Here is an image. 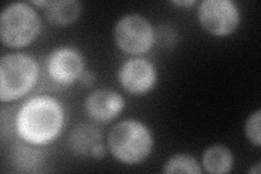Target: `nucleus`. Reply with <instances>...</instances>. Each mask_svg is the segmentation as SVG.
<instances>
[{
	"instance_id": "f257e3e1",
	"label": "nucleus",
	"mask_w": 261,
	"mask_h": 174,
	"mask_svg": "<svg viewBox=\"0 0 261 174\" xmlns=\"http://www.w3.org/2000/svg\"><path fill=\"white\" fill-rule=\"evenodd\" d=\"M62 106L53 97L31 98L16 114L15 129L20 137L33 145H44L54 140L63 127Z\"/></svg>"
},
{
	"instance_id": "f03ea898",
	"label": "nucleus",
	"mask_w": 261,
	"mask_h": 174,
	"mask_svg": "<svg viewBox=\"0 0 261 174\" xmlns=\"http://www.w3.org/2000/svg\"><path fill=\"white\" fill-rule=\"evenodd\" d=\"M108 148L117 160L126 163H140L149 157L153 139L149 129L137 120L117 123L108 134Z\"/></svg>"
},
{
	"instance_id": "7ed1b4c3",
	"label": "nucleus",
	"mask_w": 261,
	"mask_h": 174,
	"mask_svg": "<svg viewBox=\"0 0 261 174\" xmlns=\"http://www.w3.org/2000/svg\"><path fill=\"white\" fill-rule=\"evenodd\" d=\"M38 78V65L32 57L10 54L0 60V99L16 101L34 87Z\"/></svg>"
},
{
	"instance_id": "20e7f679",
	"label": "nucleus",
	"mask_w": 261,
	"mask_h": 174,
	"mask_svg": "<svg viewBox=\"0 0 261 174\" xmlns=\"http://www.w3.org/2000/svg\"><path fill=\"white\" fill-rule=\"evenodd\" d=\"M39 31V16L25 3L9 5L0 16V37L6 46L25 47L37 37Z\"/></svg>"
},
{
	"instance_id": "39448f33",
	"label": "nucleus",
	"mask_w": 261,
	"mask_h": 174,
	"mask_svg": "<svg viewBox=\"0 0 261 174\" xmlns=\"http://www.w3.org/2000/svg\"><path fill=\"white\" fill-rule=\"evenodd\" d=\"M114 40L118 47L130 55H141L149 51L154 41L150 22L140 14H127L114 27Z\"/></svg>"
},
{
	"instance_id": "423d86ee",
	"label": "nucleus",
	"mask_w": 261,
	"mask_h": 174,
	"mask_svg": "<svg viewBox=\"0 0 261 174\" xmlns=\"http://www.w3.org/2000/svg\"><path fill=\"white\" fill-rule=\"evenodd\" d=\"M197 15L201 27L210 34L227 36L240 24L239 8L231 0H203Z\"/></svg>"
},
{
	"instance_id": "0eeeda50",
	"label": "nucleus",
	"mask_w": 261,
	"mask_h": 174,
	"mask_svg": "<svg viewBox=\"0 0 261 174\" xmlns=\"http://www.w3.org/2000/svg\"><path fill=\"white\" fill-rule=\"evenodd\" d=\"M84 70V59L77 49L61 47L48 57L47 71L50 79L60 85H70L80 80Z\"/></svg>"
},
{
	"instance_id": "6e6552de",
	"label": "nucleus",
	"mask_w": 261,
	"mask_h": 174,
	"mask_svg": "<svg viewBox=\"0 0 261 174\" xmlns=\"http://www.w3.org/2000/svg\"><path fill=\"white\" fill-rule=\"evenodd\" d=\"M120 84L130 94H145L154 86L157 72L153 64L146 59L127 60L119 70Z\"/></svg>"
},
{
	"instance_id": "1a4fd4ad",
	"label": "nucleus",
	"mask_w": 261,
	"mask_h": 174,
	"mask_svg": "<svg viewBox=\"0 0 261 174\" xmlns=\"http://www.w3.org/2000/svg\"><path fill=\"white\" fill-rule=\"evenodd\" d=\"M124 107V99L110 89H98L85 101V110L93 120L107 123L118 117Z\"/></svg>"
},
{
	"instance_id": "9d476101",
	"label": "nucleus",
	"mask_w": 261,
	"mask_h": 174,
	"mask_svg": "<svg viewBox=\"0 0 261 174\" xmlns=\"http://www.w3.org/2000/svg\"><path fill=\"white\" fill-rule=\"evenodd\" d=\"M100 143V131L89 124H80L72 130L69 135L71 151L82 157H92L93 151Z\"/></svg>"
},
{
	"instance_id": "9b49d317",
	"label": "nucleus",
	"mask_w": 261,
	"mask_h": 174,
	"mask_svg": "<svg viewBox=\"0 0 261 174\" xmlns=\"http://www.w3.org/2000/svg\"><path fill=\"white\" fill-rule=\"evenodd\" d=\"M82 11V4L75 0H53L45 8L48 22L55 27H67L76 21Z\"/></svg>"
},
{
	"instance_id": "f8f14e48",
	"label": "nucleus",
	"mask_w": 261,
	"mask_h": 174,
	"mask_svg": "<svg viewBox=\"0 0 261 174\" xmlns=\"http://www.w3.org/2000/svg\"><path fill=\"white\" fill-rule=\"evenodd\" d=\"M233 155L224 145L208 147L202 155V165L208 173L224 174L233 167Z\"/></svg>"
},
{
	"instance_id": "ddd939ff",
	"label": "nucleus",
	"mask_w": 261,
	"mask_h": 174,
	"mask_svg": "<svg viewBox=\"0 0 261 174\" xmlns=\"http://www.w3.org/2000/svg\"><path fill=\"white\" fill-rule=\"evenodd\" d=\"M163 172L167 174L171 173H201V168L199 162L196 160L193 156L179 154L175 155L166 162Z\"/></svg>"
},
{
	"instance_id": "4468645a",
	"label": "nucleus",
	"mask_w": 261,
	"mask_h": 174,
	"mask_svg": "<svg viewBox=\"0 0 261 174\" xmlns=\"http://www.w3.org/2000/svg\"><path fill=\"white\" fill-rule=\"evenodd\" d=\"M260 119H261V110H257L256 112L251 113L249 118L246 121V126H245V132L250 142L256 145H261V138H260Z\"/></svg>"
},
{
	"instance_id": "2eb2a0df",
	"label": "nucleus",
	"mask_w": 261,
	"mask_h": 174,
	"mask_svg": "<svg viewBox=\"0 0 261 174\" xmlns=\"http://www.w3.org/2000/svg\"><path fill=\"white\" fill-rule=\"evenodd\" d=\"M81 85L83 87H89L93 85V83L95 82V76L92 72H86L82 74V77L80 78Z\"/></svg>"
},
{
	"instance_id": "dca6fc26",
	"label": "nucleus",
	"mask_w": 261,
	"mask_h": 174,
	"mask_svg": "<svg viewBox=\"0 0 261 174\" xmlns=\"http://www.w3.org/2000/svg\"><path fill=\"white\" fill-rule=\"evenodd\" d=\"M172 4L178 5V6H183V7H190L196 4L195 0H189V2H173Z\"/></svg>"
},
{
	"instance_id": "f3484780",
	"label": "nucleus",
	"mask_w": 261,
	"mask_h": 174,
	"mask_svg": "<svg viewBox=\"0 0 261 174\" xmlns=\"http://www.w3.org/2000/svg\"><path fill=\"white\" fill-rule=\"evenodd\" d=\"M33 4H35L36 6H42L44 8H46L49 5L48 0H43V2H33Z\"/></svg>"
},
{
	"instance_id": "a211bd4d",
	"label": "nucleus",
	"mask_w": 261,
	"mask_h": 174,
	"mask_svg": "<svg viewBox=\"0 0 261 174\" xmlns=\"http://www.w3.org/2000/svg\"><path fill=\"white\" fill-rule=\"evenodd\" d=\"M249 173H256V174H259L260 173V162H258L256 164L255 168H251V170L249 171Z\"/></svg>"
}]
</instances>
